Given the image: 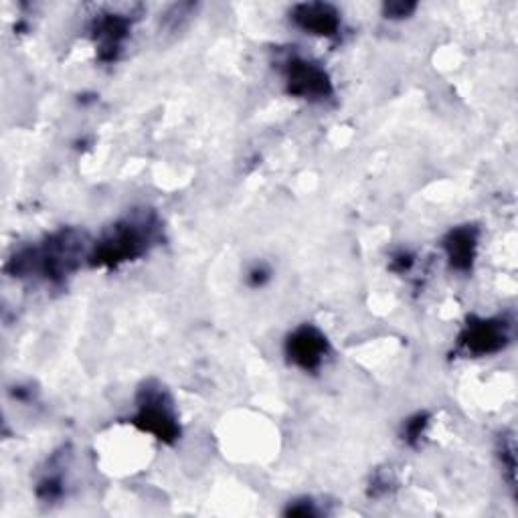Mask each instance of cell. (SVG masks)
<instances>
[{"mask_svg":"<svg viewBox=\"0 0 518 518\" xmlns=\"http://www.w3.org/2000/svg\"><path fill=\"white\" fill-rule=\"evenodd\" d=\"M150 231L152 227L148 221L144 223V221L128 219L116 225L112 233L106 235L102 245H98L94 259L98 264H106V266H118L122 262H128V259L146 251L150 241Z\"/></svg>","mask_w":518,"mask_h":518,"instance_id":"6da1fadb","label":"cell"},{"mask_svg":"<svg viewBox=\"0 0 518 518\" xmlns=\"http://www.w3.org/2000/svg\"><path fill=\"white\" fill-rule=\"evenodd\" d=\"M288 88L294 96L322 100L330 94V79L318 65L306 59H292L288 63Z\"/></svg>","mask_w":518,"mask_h":518,"instance_id":"7a4b0ae2","label":"cell"},{"mask_svg":"<svg viewBox=\"0 0 518 518\" xmlns=\"http://www.w3.org/2000/svg\"><path fill=\"white\" fill-rule=\"evenodd\" d=\"M328 351V342L320 330L312 326L298 328L288 340L290 359L304 371H314L322 365Z\"/></svg>","mask_w":518,"mask_h":518,"instance_id":"3957f363","label":"cell"},{"mask_svg":"<svg viewBox=\"0 0 518 518\" xmlns=\"http://www.w3.org/2000/svg\"><path fill=\"white\" fill-rule=\"evenodd\" d=\"M506 324L498 320H480L466 328L462 336V344L468 353L474 355H490L504 347L506 342Z\"/></svg>","mask_w":518,"mask_h":518,"instance_id":"277c9868","label":"cell"},{"mask_svg":"<svg viewBox=\"0 0 518 518\" xmlns=\"http://www.w3.org/2000/svg\"><path fill=\"white\" fill-rule=\"evenodd\" d=\"M146 431L154 434L158 440H172L177 438L179 427L175 423V415L170 413V407L162 399V393H156L146 399L142 411L136 419Z\"/></svg>","mask_w":518,"mask_h":518,"instance_id":"5b68a950","label":"cell"},{"mask_svg":"<svg viewBox=\"0 0 518 518\" xmlns=\"http://www.w3.org/2000/svg\"><path fill=\"white\" fill-rule=\"evenodd\" d=\"M292 19L300 29H304L312 35H322V37L334 35L340 27V15L336 13V9L330 5H322V3L298 5L294 9Z\"/></svg>","mask_w":518,"mask_h":518,"instance_id":"8992f818","label":"cell"},{"mask_svg":"<svg viewBox=\"0 0 518 518\" xmlns=\"http://www.w3.org/2000/svg\"><path fill=\"white\" fill-rule=\"evenodd\" d=\"M446 249L456 270H468L472 266L474 251H476V233L468 227L452 231L446 241Z\"/></svg>","mask_w":518,"mask_h":518,"instance_id":"52a82bcc","label":"cell"},{"mask_svg":"<svg viewBox=\"0 0 518 518\" xmlns=\"http://www.w3.org/2000/svg\"><path fill=\"white\" fill-rule=\"evenodd\" d=\"M415 11V5H405V3H391L385 7V15L391 19H403Z\"/></svg>","mask_w":518,"mask_h":518,"instance_id":"ba28073f","label":"cell"}]
</instances>
